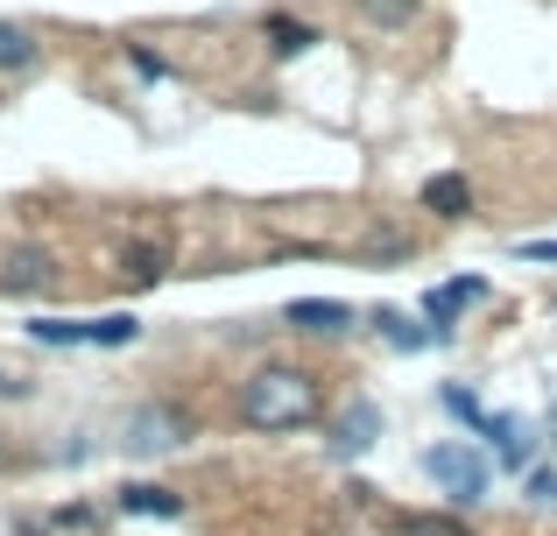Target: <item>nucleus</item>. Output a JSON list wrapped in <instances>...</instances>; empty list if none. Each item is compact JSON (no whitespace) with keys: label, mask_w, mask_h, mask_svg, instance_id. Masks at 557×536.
Here are the masks:
<instances>
[{"label":"nucleus","mask_w":557,"mask_h":536,"mask_svg":"<svg viewBox=\"0 0 557 536\" xmlns=\"http://www.w3.org/2000/svg\"><path fill=\"white\" fill-rule=\"evenodd\" d=\"M318 410H325L318 374L283 367V360H269V367H255L240 382V424L247 431H304V424H318Z\"/></svg>","instance_id":"nucleus-1"},{"label":"nucleus","mask_w":557,"mask_h":536,"mask_svg":"<svg viewBox=\"0 0 557 536\" xmlns=\"http://www.w3.org/2000/svg\"><path fill=\"white\" fill-rule=\"evenodd\" d=\"M423 473L437 481V495H445L451 509H473V501H487V459H480L473 445H459V438H437L431 452H423Z\"/></svg>","instance_id":"nucleus-2"},{"label":"nucleus","mask_w":557,"mask_h":536,"mask_svg":"<svg viewBox=\"0 0 557 536\" xmlns=\"http://www.w3.org/2000/svg\"><path fill=\"white\" fill-rule=\"evenodd\" d=\"M184 438H190V424L170 410V402H149V410L127 416V452L135 459H163V452H177Z\"/></svg>","instance_id":"nucleus-3"},{"label":"nucleus","mask_w":557,"mask_h":536,"mask_svg":"<svg viewBox=\"0 0 557 536\" xmlns=\"http://www.w3.org/2000/svg\"><path fill=\"white\" fill-rule=\"evenodd\" d=\"M325 438H332V452H339V459H360L381 438V410H374V402H346V410L332 416Z\"/></svg>","instance_id":"nucleus-4"},{"label":"nucleus","mask_w":557,"mask_h":536,"mask_svg":"<svg viewBox=\"0 0 557 536\" xmlns=\"http://www.w3.org/2000/svg\"><path fill=\"white\" fill-rule=\"evenodd\" d=\"M283 317L297 332H311V339H339V332L354 325V303H339V297H297Z\"/></svg>","instance_id":"nucleus-5"},{"label":"nucleus","mask_w":557,"mask_h":536,"mask_svg":"<svg viewBox=\"0 0 557 536\" xmlns=\"http://www.w3.org/2000/svg\"><path fill=\"white\" fill-rule=\"evenodd\" d=\"M480 297H487V283H480V275H459V283H445V289L423 297V317H431L437 339H451V317H459L466 303H480Z\"/></svg>","instance_id":"nucleus-6"},{"label":"nucleus","mask_w":557,"mask_h":536,"mask_svg":"<svg viewBox=\"0 0 557 536\" xmlns=\"http://www.w3.org/2000/svg\"><path fill=\"white\" fill-rule=\"evenodd\" d=\"M50 254H42V248H14L8 254V269H0V283H8L14 289V297H36V289H50Z\"/></svg>","instance_id":"nucleus-7"},{"label":"nucleus","mask_w":557,"mask_h":536,"mask_svg":"<svg viewBox=\"0 0 557 536\" xmlns=\"http://www.w3.org/2000/svg\"><path fill=\"white\" fill-rule=\"evenodd\" d=\"M423 212H437V220H466V212H473V184H466L459 170L431 177V184H423Z\"/></svg>","instance_id":"nucleus-8"},{"label":"nucleus","mask_w":557,"mask_h":536,"mask_svg":"<svg viewBox=\"0 0 557 536\" xmlns=\"http://www.w3.org/2000/svg\"><path fill=\"white\" fill-rule=\"evenodd\" d=\"M480 438H494L502 466H522V459H530V424H522V416H508V410H494L487 424H480Z\"/></svg>","instance_id":"nucleus-9"},{"label":"nucleus","mask_w":557,"mask_h":536,"mask_svg":"<svg viewBox=\"0 0 557 536\" xmlns=\"http://www.w3.org/2000/svg\"><path fill=\"white\" fill-rule=\"evenodd\" d=\"M121 275H127L135 289H156V283L170 275V248H163V240H135V248L121 254Z\"/></svg>","instance_id":"nucleus-10"},{"label":"nucleus","mask_w":557,"mask_h":536,"mask_svg":"<svg viewBox=\"0 0 557 536\" xmlns=\"http://www.w3.org/2000/svg\"><path fill=\"white\" fill-rule=\"evenodd\" d=\"M36 57H42L36 28H28V22H0V71H28Z\"/></svg>","instance_id":"nucleus-11"},{"label":"nucleus","mask_w":557,"mask_h":536,"mask_svg":"<svg viewBox=\"0 0 557 536\" xmlns=\"http://www.w3.org/2000/svg\"><path fill=\"white\" fill-rule=\"evenodd\" d=\"M135 339H141V317H135V311L85 317V346H135Z\"/></svg>","instance_id":"nucleus-12"},{"label":"nucleus","mask_w":557,"mask_h":536,"mask_svg":"<svg viewBox=\"0 0 557 536\" xmlns=\"http://www.w3.org/2000/svg\"><path fill=\"white\" fill-rule=\"evenodd\" d=\"M121 509H127V515H163V523H170V515H184V501L170 495V487L135 481V487H121Z\"/></svg>","instance_id":"nucleus-13"},{"label":"nucleus","mask_w":557,"mask_h":536,"mask_svg":"<svg viewBox=\"0 0 557 536\" xmlns=\"http://www.w3.org/2000/svg\"><path fill=\"white\" fill-rule=\"evenodd\" d=\"M269 42H275V57H304L318 42V28L297 22V14H269Z\"/></svg>","instance_id":"nucleus-14"},{"label":"nucleus","mask_w":557,"mask_h":536,"mask_svg":"<svg viewBox=\"0 0 557 536\" xmlns=\"http://www.w3.org/2000/svg\"><path fill=\"white\" fill-rule=\"evenodd\" d=\"M374 332H381V339H388V346H403V353H423V346H431V339H437V332H423V325H409V317H403V311H381V317H374Z\"/></svg>","instance_id":"nucleus-15"},{"label":"nucleus","mask_w":557,"mask_h":536,"mask_svg":"<svg viewBox=\"0 0 557 536\" xmlns=\"http://www.w3.org/2000/svg\"><path fill=\"white\" fill-rule=\"evenodd\" d=\"M417 8H423V0H360V22H374V28H409V22H417Z\"/></svg>","instance_id":"nucleus-16"},{"label":"nucleus","mask_w":557,"mask_h":536,"mask_svg":"<svg viewBox=\"0 0 557 536\" xmlns=\"http://www.w3.org/2000/svg\"><path fill=\"white\" fill-rule=\"evenodd\" d=\"M28 339L36 346H85V325L78 317H28Z\"/></svg>","instance_id":"nucleus-17"},{"label":"nucleus","mask_w":557,"mask_h":536,"mask_svg":"<svg viewBox=\"0 0 557 536\" xmlns=\"http://www.w3.org/2000/svg\"><path fill=\"white\" fill-rule=\"evenodd\" d=\"M445 410L459 416V424H487V410H480V402H473V388H459V382L445 388Z\"/></svg>","instance_id":"nucleus-18"},{"label":"nucleus","mask_w":557,"mask_h":536,"mask_svg":"<svg viewBox=\"0 0 557 536\" xmlns=\"http://www.w3.org/2000/svg\"><path fill=\"white\" fill-rule=\"evenodd\" d=\"M530 509H557V473H530Z\"/></svg>","instance_id":"nucleus-19"},{"label":"nucleus","mask_w":557,"mask_h":536,"mask_svg":"<svg viewBox=\"0 0 557 536\" xmlns=\"http://www.w3.org/2000/svg\"><path fill=\"white\" fill-rule=\"evenodd\" d=\"M516 254H522V262H557V240H522Z\"/></svg>","instance_id":"nucleus-20"},{"label":"nucleus","mask_w":557,"mask_h":536,"mask_svg":"<svg viewBox=\"0 0 557 536\" xmlns=\"http://www.w3.org/2000/svg\"><path fill=\"white\" fill-rule=\"evenodd\" d=\"M0 396H28V374H8V367H0Z\"/></svg>","instance_id":"nucleus-21"}]
</instances>
